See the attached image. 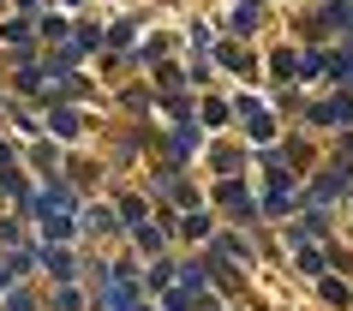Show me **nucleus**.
<instances>
[{"label":"nucleus","instance_id":"1","mask_svg":"<svg viewBox=\"0 0 353 311\" xmlns=\"http://www.w3.org/2000/svg\"><path fill=\"white\" fill-rule=\"evenodd\" d=\"M317 120H347V114H353V102H347V96H330V102H317Z\"/></svg>","mask_w":353,"mask_h":311}]
</instances>
